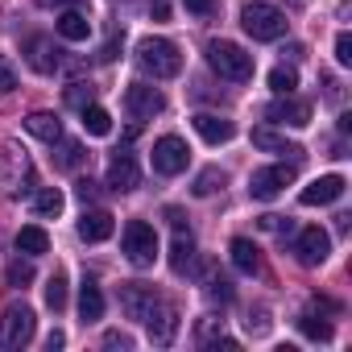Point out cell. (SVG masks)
Listing matches in <instances>:
<instances>
[{"instance_id":"6da1fadb","label":"cell","mask_w":352,"mask_h":352,"mask_svg":"<svg viewBox=\"0 0 352 352\" xmlns=\"http://www.w3.org/2000/svg\"><path fill=\"white\" fill-rule=\"evenodd\" d=\"M120 307L129 319H137L141 327H149V340L153 344H170L174 340V311L170 302H162V294L153 286H141V282H124L120 286Z\"/></svg>"},{"instance_id":"7a4b0ae2","label":"cell","mask_w":352,"mask_h":352,"mask_svg":"<svg viewBox=\"0 0 352 352\" xmlns=\"http://www.w3.org/2000/svg\"><path fill=\"white\" fill-rule=\"evenodd\" d=\"M34 187L38 183H34V162H30V153L17 141H5V145H0V191H5V195H25Z\"/></svg>"},{"instance_id":"3957f363","label":"cell","mask_w":352,"mask_h":352,"mask_svg":"<svg viewBox=\"0 0 352 352\" xmlns=\"http://www.w3.org/2000/svg\"><path fill=\"white\" fill-rule=\"evenodd\" d=\"M137 67L145 75H153V79H174L183 71V54L166 38H141L137 42Z\"/></svg>"},{"instance_id":"277c9868","label":"cell","mask_w":352,"mask_h":352,"mask_svg":"<svg viewBox=\"0 0 352 352\" xmlns=\"http://www.w3.org/2000/svg\"><path fill=\"white\" fill-rule=\"evenodd\" d=\"M208 67H212L220 79H228V83H249L253 71H257L253 54L241 50L236 42H208Z\"/></svg>"},{"instance_id":"5b68a950","label":"cell","mask_w":352,"mask_h":352,"mask_svg":"<svg viewBox=\"0 0 352 352\" xmlns=\"http://www.w3.org/2000/svg\"><path fill=\"white\" fill-rule=\"evenodd\" d=\"M241 25L253 42H278L286 38V13L265 5V0H249V5L241 9Z\"/></svg>"},{"instance_id":"8992f818","label":"cell","mask_w":352,"mask_h":352,"mask_svg":"<svg viewBox=\"0 0 352 352\" xmlns=\"http://www.w3.org/2000/svg\"><path fill=\"white\" fill-rule=\"evenodd\" d=\"M120 249H124V257H129L137 270H149V265L157 261V232H153V224L129 220V224H124V236H120Z\"/></svg>"},{"instance_id":"52a82bcc","label":"cell","mask_w":352,"mask_h":352,"mask_svg":"<svg viewBox=\"0 0 352 352\" xmlns=\"http://www.w3.org/2000/svg\"><path fill=\"white\" fill-rule=\"evenodd\" d=\"M34 323L38 319H34V311L25 302H9L5 315H0V348H9V352L25 348L34 340Z\"/></svg>"},{"instance_id":"ba28073f","label":"cell","mask_w":352,"mask_h":352,"mask_svg":"<svg viewBox=\"0 0 352 352\" xmlns=\"http://www.w3.org/2000/svg\"><path fill=\"white\" fill-rule=\"evenodd\" d=\"M187 162H191V149H187L183 137L170 133V137H157V141H153V170H157V174L174 179V174L187 170Z\"/></svg>"},{"instance_id":"9c48e42d","label":"cell","mask_w":352,"mask_h":352,"mask_svg":"<svg viewBox=\"0 0 352 352\" xmlns=\"http://www.w3.org/2000/svg\"><path fill=\"white\" fill-rule=\"evenodd\" d=\"M294 183V166H265V170H253V179H249V195L270 204L282 195V187Z\"/></svg>"},{"instance_id":"30bf717a","label":"cell","mask_w":352,"mask_h":352,"mask_svg":"<svg viewBox=\"0 0 352 352\" xmlns=\"http://www.w3.org/2000/svg\"><path fill=\"white\" fill-rule=\"evenodd\" d=\"M327 253H331V236H327L319 224H311V228H302V232L294 236V257H298L302 265H323Z\"/></svg>"},{"instance_id":"8fae6325","label":"cell","mask_w":352,"mask_h":352,"mask_svg":"<svg viewBox=\"0 0 352 352\" xmlns=\"http://www.w3.org/2000/svg\"><path fill=\"white\" fill-rule=\"evenodd\" d=\"M124 108H129V116H137V120H153V116L166 108V96H162L157 87H149V83H133V87L124 91Z\"/></svg>"},{"instance_id":"7c38bea8","label":"cell","mask_w":352,"mask_h":352,"mask_svg":"<svg viewBox=\"0 0 352 352\" xmlns=\"http://www.w3.org/2000/svg\"><path fill=\"white\" fill-rule=\"evenodd\" d=\"M25 63H30L38 75H54V71L63 67V50L54 46V38H42V34H34V38L25 42Z\"/></svg>"},{"instance_id":"4fadbf2b","label":"cell","mask_w":352,"mask_h":352,"mask_svg":"<svg viewBox=\"0 0 352 352\" xmlns=\"http://www.w3.org/2000/svg\"><path fill=\"white\" fill-rule=\"evenodd\" d=\"M265 120H274V124H290V129H307V124H311V104L282 96V100H274V104L265 108Z\"/></svg>"},{"instance_id":"5bb4252c","label":"cell","mask_w":352,"mask_h":352,"mask_svg":"<svg viewBox=\"0 0 352 352\" xmlns=\"http://www.w3.org/2000/svg\"><path fill=\"white\" fill-rule=\"evenodd\" d=\"M344 179H340V174H323V179H315L311 187H302L298 191V204L302 208H319V204H336L340 195H344Z\"/></svg>"},{"instance_id":"9a60e30c","label":"cell","mask_w":352,"mask_h":352,"mask_svg":"<svg viewBox=\"0 0 352 352\" xmlns=\"http://www.w3.org/2000/svg\"><path fill=\"white\" fill-rule=\"evenodd\" d=\"M137 183H141V170H137V162H133L124 149H116V157L108 162V187L124 195V191H133Z\"/></svg>"},{"instance_id":"2e32d148","label":"cell","mask_w":352,"mask_h":352,"mask_svg":"<svg viewBox=\"0 0 352 352\" xmlns=\"http://www.w3.org/2000/svg\"><path fill=\"white\" fill-rule=\"evenodd\" d=\"M195 133H199L208 145H224V141L236 137V124L224 120V116H216V112H199V116H195Z\"/></svg>"},{"instance_id":"e0dca14e","label":"cell","mask_w":352,"mask_h":352,"mask_svg":"<svg viewBox=\"0 0 352 352\" xmlns=\"http://www.w3.org/2000/svg\"><path fill=\"white\" fill-rule=\"evenodd\" d=\"M112 212H104V208H91V212H83V220H79V236L87 241V245H100V241H108L112 236Z\"/></svg>"},{"instance_id":"ac0fdd59","label":"cell","mask_w":352,"mask_h":352,"mask_svg":"<svg viewBox=\"0 0 352 352\" xmlns=\"http://www.w3.org/2000/svg\"><path fill=\"white\" fill-rule=\"evenodd\" d=\"M54 30H58V38H67V42H87L91 21H87V13H83V9H63V13H58V21H54Z\"/></svg>"},{"instance_id":"d6986e66","label":"cell","mask_w":352,"mask_h":352,"mask_svg":"<svg viewBox=\"0 0 352 352\" xmlns=\"http://www.w3.org/2000/svg\"><path fill=\"white\" fill-rule=\"evenodd\" d=\"M195 344L199 348H228V352H236V340L224 336V319H212V315L195 323Z\"/></svg>"},{"instance_id":"ffe728a7","label":"cell","mask_w":352,"mask_h":352,"mask_svg":"<svg viewBox=\"0 0 352 352\" xmlns=\"http://www.w3.org/2000/svg\"><path fill=\"white\" fill-rule=\"evenodd\" d=\"M25 129H30L38 141H46V145H54V141L63 137V120H58L54 112H30V116H25Z\"/></svg>"},{"instance_id":"44dd1931","label":"cell","mask_w":352,"mask_h":352,"mask_svg":"<svg viewBox=\"0 0 352 352\" xmlns=\"http://www.w3.org/2000/svg\"><path fill=\"white\" fill-rule=\"evenodd\" d=\"M228 253H232V265H236L241 274H257V270H261V249H257L249 236H236V241L228 245Z\"/></svg>"},{"instance_id":"7402d4cb","label":"cell","mask_w":352,"mask_h":352,"mask_svg":"<svg viewBox=\"0 0 352 352\" xmlns=\"http://www.w3.org/2000/svg\"><path fill=\"white\" fill-rule=\"evenodd\" d=\"M50 249V236H46V228H38V224H25L21 232H17V253H25V257H42Z\"/></svg>"},{"instance_id":"603a6c76","label":"cell","mask_w":352,"mask_h":352,"mask_svg":"<svg viewBox=\"0 0 352 352\" xmlns=\"http://www.w3.org/2000/svg\"><path fill=\"white\" fill-rule=\"evenodd\" d=\"M191 261H195V241H191V232H179L174 245H170V270L174 274H187Z\"/></svg>"},{"instance_id":"cb8c5ba5","label":"cell","mask_w":352,"mask_h":352,"mask_svg":"<svg viewBox=\"0 0 352 352\" xmlns=\"http://www.w3.org/2000/svg\"><path fill=\"white\" fill-rule=\"evenodd\" d=\"M79 315H83V323L104 319V294H100L96 282H83V290H79Z\"/></svg>"},{"instance_id":"d4e9b609","label":"cell","mask_w":352,"mask_h":352,"mask_svg":"<svg viewBox=\"0 0 352 352\" xmlns=\"http://www.w3.org/2000/svg\"><path fill=\"white\" fill-rule=\"evenodd\" d=\"M253 145H257V149H265V153H290V157H298V153H302L298 145H290L286 137H278V133H270V129H253Z\"/></svg>"},{"instance_id":"484cf974","label":"cell","mask_w":352,"mask_h":352,"mask_svg":"<svg viewBox=\"0 0 352 352\" xmlns=\"http://www.w3.org/2000/svg\"><path fill=\"white\" fill-rule=\"evenodd\" d=\"M63 191L58 187H38V195H34V216H42V220H50V216H58L63 212Z\"/></svg>"},{"instance_id":"4316f807","label":"cell","mask_w":352,"mask_h":352,"mask_svg":"<svg viewBox=\"0 0 352 352\" xmlns=\"http://www.w3.org/2000/svg\"><path fill=\"white\" fill-rule=\"evenodd\" d=\"M79 116H83V129H87L91 137H108V133H112V116H108V108H100V104H87Z\"/></svg>"},{"instance_id":"83f0119b","label":"cell","mask_w":352,"mask_h":352,"mask_svg":"<svg viewBox=\"0 0 352 352\" xmlns=\"http://www.w3.org/2000/svg\"><path fill=\"white\" fill-rule=\"evenodd\" d=\"M54 145H58V153H54V166H58V170H79V166H83L87 153H83L79 141H63V137H58Z\"/></svg>"},{"instance_id":"f1b7e54d","label":"cell","mask_w":352,"mask_h":352,"mask_svg":"<svg viewBox=\"0 0 352 352\" xmlns=\"http://www.w3.org/2000/svg\"><path fill=\"white\" fill-rule=\"evenodd\" d=\"M298 327H302V336H307V340H319V344H323V340H331V323H327V319H319V311H315V307L298 315Z\"/></svg>"},{"instance_id":"f546056e","label":"cell","mask_w":352,"mask_h":352,"mask_svg":"<svg viewBox=\"0 0 352 352\" xmlns=\"http://www.w3.org/2000/svg\"><path fill=\"white\" fill-rule=\"evenodd\" d=\"M204 286H208V294H212V298H220V302H228V298H232V282H228L216 265H208V270H204Z\"/></svg>"},{"instance_id":"4dcf8cb0","label":"cell","mask_w":352,"mask_h":352,"mask_svg":"<svg viewBox=\"0 0 352 352\" xmlns=\"http://www.w3.org/2000/svg\"><path fill=\"white\" fill-rule=\"evenodd\" d=\"M46 307L50 311H63L67 307V274H50L46 278Z\"/></svg>"},{"instance_id":"1f68e13d","label":"cell","mask_w":352,"mask_h":352,"mask_svg":"<svg viewBox=\"0 0 352 352\" xmlns=\"http://www.w3.org/2000/svg\"><path fill=\"white\" fill-rule=\"evenodd\" d=\"M224 183H228V179H224V170H216V166H212V170H204L199 179H195V187H191V191H195V195H216Z\"/></svg>"},{"instance_id":"d6a6232c","label":"cell","mask_w":352,"mask_h":352,"mask_svg":"<svg viewBox=\"0 0 352 352\" xmlns=\"http://www.w3.org/2000/svg\"><path fill=\"white\" fill-rule=\"evenodd\" d=\"M270 87H274L278 96H290V91L298 87V75H294L290 67H274V71H270Z\"/></svg>"},{"instance_id":"836d02e7","label":"cell","mask_w":352,"mask_h":352,"mask_svg":"<svg viewBox=\"0 0 352 352\" xmlns=\"http://www.w3.org/2000/svg\"><path fill=\"white\" fill-rule=\"evenodd\" d=\"M67 104L83 112V108L91 104V83H71V87H67Z\"/></svg>"},{"instance_id":"e575fe53","label":"cell","mask_w":352,"mask_h":352,"mask_svg":"<svg viewBox=\"0 0 352 352\" xmlns=\"http://www.w3.org/2000/svg\"><path fill=\"white\" fill-rule=\"evenodd\" d=\"M34 282V265L30 261H13L9 265V286H30Z\"/></svg>"},{"instance_id":"d590c367","label":"cell","mask_w":352,"mask_h":352,"mask_svg":"<svg viewBox=\"0 0 352 352\" xmlns=\"http://www.w3.org/2000/svg\"><path fill=\"white\" fill-rule=\"evenodd\" d=\"M9 91H17V71H13V63L0 54V96H9Z\"/></svg>"},{"instance_id":"8d00e7d4","label":"cell","mask_w":352,"mask_h":352,"mask_svg":"<svg viewBox=\"0 0 352 352\" xmlns=\"http://www.w3.org/2000/svg\"><path fill=\"white\" fill-rule=\"evenodd\" d=\"M336 63L340 67H352V34H340L336 38Z\"/></svg>"},{"instance_id":"74e56055","label":"cell","mask_w":352,"mask_h":352,"mask_svg":"<svg viewBox=\"0 0 352 352\" xmlns=\"http://www.w3.org/2000/svg\"><path fill=\"white\" fill-rule=\"evenodd\" d=\"M183 5H187V13H195V17H208L216 0H183Z\"/></svg>"},{"instance_id":"f35d334b","label":"cell","mask_w":352,"mask_h":352,"mask_svg":"<svg viewBox=\"0 0 352 352\" xmlns=\"http://www.w3.org/2000/svg\"><path fill=\"white\" fill-rule=\"evenodd\" d=\"M104 348H133V340H129L124 331H108V336H104Z\"/></svg>"},{"instance_id":"ab89813d","label":"cell","mask_w":352,"mask_h":352,"mask_svg":"<svg viewBox=\"0 0 352 352\" xmlns=\"http://www.w3.org/2000/svg\"><path fill=\"white\" fill-rule=\"evenodd\" d=\"M75 195H79L83 204H87V199H96V183H91V179H79V183H75Z\"/></svg>"},{"instance_id":"60d3db41","label":"cell","mask_w":352,"mask_h":352,"mask_svg":"<svg viewBox=\"0 0 352 352\" xmlns=\"http://www.w3.org/2000/svg\"><path fill=\"white\" fill-rule=\"evenodd\" d=\"M261 228H265V232H282V228H290V220H282V216H261Z\"/></svg>"},{"instance_id":"b9f144b4","label":"cell","mask_w":352,"mask_h":352,"mask_svg":"<svg viewBox=\"0 0 352 352\" xmlns=\"http://www.w3.org/2000/svg\"><path fill=\"white\" fill-rule=\"evenodd\" d=\"M166 220H170V224H174V232H183V224H187V220H183V212H179V208H166Z\"/></svg>"},{"instance_id":"7bdbcfd3","label":"cell","mask_w":352,"mask_h":352,"mask_svg":"<svg viewBox=\"0 0 352 352\" xmlns=\"http://www.w3.org/2000/svg\"><path fill=\"white\" fill-rule=\"evenodd\" d=\"M63 344H67V336H63V331H50V336H46V348H50V352H54V348H63Z\"/></svg>"},{"instance_id":"ee69618b","label":"cell","mask_w":352,"mask_h":352,"mask_svg":"<svg viewBox=\"0 0 352 352\" xmlns=\"http://www.w3.org/2000/svg\"><path fill=\"white\" fill-rule=\"evenodd\" d=\"M42 5H71V9H79L83 0H42Z\"/></svg>"}]
</instances>
